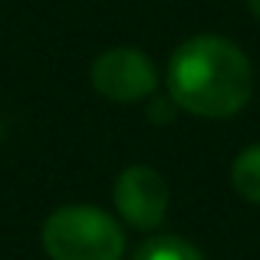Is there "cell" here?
I'll use <instances>...</instances> for the list:
<instances>
[{
  "label": "cell",
  "mask_w": 260,
  "mask_h": 260,
  "mask_svg": "<svg viewBox=\"0 0 260 260\" xmlns=\"http://www.w3.org/2000/svg\"><path fill=\"white\" fill-rule=\"evenodd\" d=\"M247 7H250V13H254V17H260V0H247Z\"/></svg>",
  "instance_id": "7"
},
{
  "label": "cell",
  "mask_w": 260,
  "mask_h": 260,
  "mask_svg": "<svg viewBox=\"0 0 260 260\" xmlns=\"http://www.w3.org/2000/svg\"><path fill=\"white\" fill-rule=\"evenodd\" d=\"M165 92L175 109L198 119H231L254 95L250 56L228 37L198 33L175 46L165 66Z\"/></svg>",
  "instance_id": "1"
},
{
  "label": "cell",
  "mask_w": 260,
  "mask_h": 260,
  "mask_svg": "<svg viewBox=\"0 0 260 260\" xmlns=\"http://www.w3.org/2000/svg\"><path fill=\"white\" fill-rule=\"evenodd\" d=\"M168 201H172V191L165 175L142 161L122 168L112 184L115 214L125 228L135 231H158L168 217Z\"/></svg>",
  "instance_id": "4"
},
{
  "label": "cell",
  "mask_w": 260,
  "mask_h": 260,
  "mask_svg": "<svg viewBox=\"0 0 260 260\" xmlns=\"http://www.w3.org/2000/svg\"><path fill=\"white\" fill-rule=\"evenodd\" d=\"M231 184L247 204L260 208V142L237 152L234 165H231Z\"/></svg>",
  "instance_id": "5"
},
{
  "label": "cell",
  "mask_w": 260,
  "mask_h": 260,
  "mask_svg": "<svg viewBox=\"0 0 260 260\" xmlns=\"http://www.w3.org/2000/svg\"><path fill=\"white\" fill-rule=\"evenodd\" d=\"M40 244L50 260H122L125 228L95 204H63L43 221Z\"/></svg>",
  "instance_id": "2"
},
{
  "label": "cell",
  "mask_w": 260,
  "mask_h": 260,
  "mask_svg": "<svg viewBox=\"0 0 260 260\" xmlns=\"http://www.w3.org/2000/svg\"><path fill=\"white\" fill-rule=\"evenodd\" d=\"M132 260H208L191 241L178 234H158L148 237L145 244H139V250L132 254Z\"/></svg>",
  "instance_id": "6"
},
{
  "label": "cell",
  "mask_w": 260,
  "mask_h": 260,
  "mask_svg": "<svg viewBox=\"0 0 260 260\" xmlns=\"http://www.w3.org/2000/svg\"><path fill=\"white\" fill-rule=\"evenodd\" d=\"M89 83L102 99L115 106H132L158 92V66L139 46H109L92 59Z\"/></svg>",
  "instance_id": "3"
}]
</instances>
